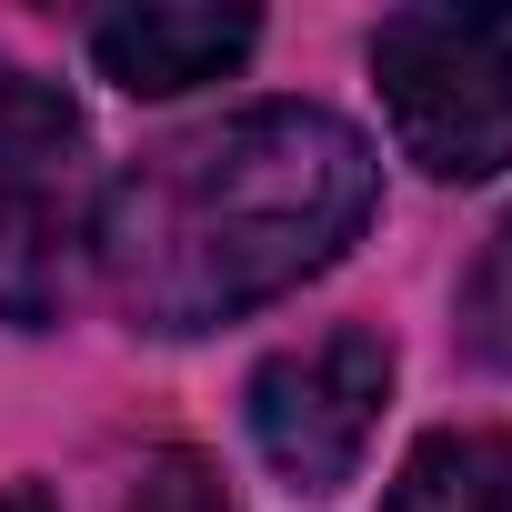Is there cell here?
<instances>
[{
	"label": "cell",
	"instance_id": "6da1fadb",
	"mask_svg": "<svg viewBox=\"0 0 512 512\" xmlns=\"http://www.w3.org/2000/svg\"><path fill=\"white\" fill-rule=\"evenodd\" d=\"M372 201L382 171L352 121H332L322 101H262L141 151L101 191L91 262L141 332L191 342L332 272Z\"/></svg>",
	"mask_w": 512,
	"mask_h": 512
},
{
	"label": "cell",
	"instance_id": "7a4b0ae2",
	"mask_svg": "<svg viewBox=\"0 0 512 512\" xmlns=\"http://www.w3.org/2000/svg\"><path fill=\"white\" fill-rule=\"evenodd\" d=\"M101 241V181H91V121L61 81L0 61V322H61Z\"/></svg>",
	"mask_w": 512,
	"mask_h": 512
},
{
	"label": "cell",
	"instance_id": "3957f363",
	"mask_svg": "<svg viewBox=\"0 0 512 512\" xmlns=\"http://www.w3.org/2000/svg\"><path fill=\"white\" fill-rule=\"evenodd\" d=\"M372 81L402 161L432 181H492L512 161V11H392L372 31Z\"/></svg>",
	"mask_w": 512,
	"mask_h": 512
},
{
	"label": "cell",
	"instance_id": "277c9868",
	"mask_svg": "<svg viewBox=\"0 0 512 512\" xmlns=\"http://www.w3.org/2000/svg\"><path fill=\"white\" fill-rule=\"evenodd\" d=\"M382 402H392L382 332L332 322V332H312L251 372V442H262V462L292 492H342L382 432Z\"/></svg>",
	"mask_w": 512,
	"mask_h": 512
},
{
	"label": "cell",
	"instance_id": "5b68a950",
	"mask_svg": "<svg viewBox=\"0 0 512 512\" xmlns=\"http://www.w3.org/2000/svg\"><path fill=\"white\" fill-rule=\"evenodd\" d=\"M251 41H262L251 11H191V0H151V11H101L91 21V61L131 101H181V91L241 71Z\"/></svg>",
	"mask_w": 512,
	"mask_h": 512
},
{
	"label": "cell",
	"instance_id": "8992f818",
	"mask_svg": "<svg viewBox=\"0 0 512 512\" xmlns=\"http://www.w3.org/2000/svg\"><path fill=\"white\" fill-rule=\"evenodd\" d=\"M382 512H512V432H432Z\"/></svg>",
	"mask_w": 512,
	"mask_h": 512
},
{
	"label": "cell",
	"instance_id": "52a82bcc",
	"mask_svg": "<svg viewBox=\"0 0 512 512\" xmlns=\"http://www.w3.org/2000/svg\"><path fill=\"white\" fill-rule=\"evenodd\" d=\"M462 352L482 372H512V211L482 231L472 272H462Z\"/></svg>",
	"mask_w": 512,
	"mask_h": 512
},
{
	"label": "cell",
	"instance_id": "ba28073f",
	"mask_svg": "<svg viewBox=\"0 0 512 512\" xmlns=\"http://www.w3.org/2000/svg\"><path fill=\"white\" fill-rule=\"evenodd\" d=\"M121 512H241V502H231V482L201 452H151L141 482L121 492Z\"/></svg>",
	"mask_w": 512,
	"mask_h": 512
},
{
	"label": "cell",
	"instance_id": "9c48e42d",
	"mask_svg": "<svg viewBox=\"0 0 512 512\" xmlns=\"http://www.w3.org/2000/svg\"><path fill=\"white\" fill-rule=\"evenodd\" d=\"M0 512H51V492H0Z\"/></svg>",
	"mask_w": 512,
	"mask_h": 512
}]
</instances>
